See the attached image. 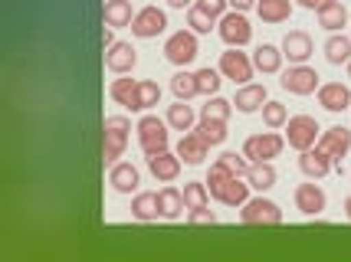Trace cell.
<instances>
[{"label": "cell", "instance_id": "cell-1", "mask_svg": "<svg viewBox=\"0 0 351 262\" xmlns=\"http://www.w3.org/2000/svg\"><path fill=\"white\" fill-rule=\"evenodd\" d=\"M128 131H132V122L125 115H108L106 118V125H102V157H106V164H115L125 155Z\"/></svg>", "mask_w": 351, "mask_h": 262}, {"label": "cell", "instance_id": "cell-2", "mask_svg": "<svg viewBox=\"0 0 351 262\" xmlns=\"http://www.w3.org/2000/svg\"><path fill=\"white\" fill-rule=\"evenodd\" d=\"M168 122H161L158 115H145L138 122V144L145 155H158V151H168Z\"/></svg>", "mask_w": 351, "mask_h": 262}, {"label": "cell", "instance_id": "cell-3", "mask_svg": "<svg viewBox=\"0 0 351 262\" xmlns=\"http://www.w3.org/2000/svg\"><path fill=\"white\" fill-rule=\"evenodd\" d=\"M319 135H322V128L312 115H292L289 122H286V141H289V148H295V151L315 148Z\"/></svg>", "mask_w": 351, "mask_h": 262}, {"label": "cell", "instance_id": "cell-4", "mask_svg": "<svg viewBox=\"0 0 351 262\" xmlns=\"http://www.w3.org/2000/svg\"><path fill=\"white\" fill-rule=\"evenodd\" d=\"M282 148H286V138L282 135H276L273 131H263V135H250L243 141V155L253 161V164H260V161H273V157L282 155Z\"/></svg>", "mask_w": 351, "mask_h": 262}, {"label": "cell", "instance_id": "cell-5", "mask_svg": "<svg viewBox=\"0 0 351 262\" xmlns=\"http://www.w3.org/2000/svg\"><path fill=\"white\" fill-rule=\"evenodd\" d=\"M279 86L292 95H312V92H319L322 82H319V73H315L312 66H306V62H292L289 69L282 73Z\"/></svg>", "mask_w": 351, "mask_h": 262}, {"label": "cell", "instance_id": "cell-6", "mask_svg": "<svg viewBox=\"0 0 351 262\" xmlns=\"http://www.w3.org/2000/svg\"><path fill=\"white\" fill-rule=\"evenodd\" d=\"M165 60L171 66H187V62L197 60V33L194 30H178L168 36L165 43Z\"/></svg>", "mask_w": 351, "mask_h": 262}, {"label": "cell", "instance_id": "cell-7", "mask_svg": "<svg viewBox=\"0 0 351 262\" xmlns=\"http://www.w3.org/2000/svg\"><path fill=\"white\" fill-rule=\"evenodd\" d=\"M240 220H243L246 226H279L282 223V210H279V203L266 200V197H253V200L243 203V210H240Z\"/></svg>", "mask_w": 351, "mask_h": 262}, {"label": "cell", "instance_id": "cell-8", "mask_svg": "<svg viewBox=\"0 0 351 262\" xmlns=\"http://www.w3.org/2000/svg\"><path fill=\"white\" fill-rule=\"evenodd\" d=\"M217 33H220V40H223L227 47H246V43H250V36H253V27H250V20H246L240 10H233V14L220 16Z\"/></svg>", "mask_w": 351, "mask_h": 262}, {"label": "cell", "instance_id": "cell-9", "mask_svg": "<svg viewBox=\"0 0 351 262\" xmlns=\"http://www.w3.org/2000/svg\"><path fill=\"white\" fill-rule=\"evenodd\" d=\"M220 73L233 79V82L246 86L253 79V73H256V66H253V60L246 53H240V47H230L227 53H220Z\"/></svg>", "mask_w": 351, "mask_h": 262}, {"label": "cell", "instance_id": "cell-10", "mask_svg": "<svg viewBox=\"0 0 351 262\" xmlns=\"http://www.w3.org/2000/svg\"><path fill=\"white\" fill-rule=\"evenodd\" d=\"M165 27H168V14L158 7H141L132 20V33L138 40H154L158 33H165Z\"/></svg>", "mask_w": 351, "mask_h": 262}, {"label": "cell", "instance_id": "cell-11", "mask_svg": "<svg viewBox=\"0 0 351 262\" xmlns=\"http://www.w3.org/2000/svg\"><path fill=\"white\" fill-rule=\"evenodd\" d=\"M106 66L115 73V76H125V73H132L138 66V49L132 43H122V40H115L112 47H106Z\"/></svg>", "mask_w": 351, "mask_h": 262}, {"label": "cell", "instance_id": "cell-12", "mask_svg": "<svg viewBox=\"0 0 351 262\" xmlns=\"http://www.w3.org/2000/svg\"><path fill=\"white\" fill-rule=\"evenodd\" d=\"M319 144L325 155L332 157V161H341V157L351 151V131L345 128V125H335V128H328V131H322L319 135Z\"/></svg>", "mask_w": 351, "mask_h": 262}, {"label": "cell", "instance_id": "cell-13", "mask_svg": "<svg viewBox=\"0 0 351 262\" xmlns=\"http://www.w3.org/2000/svg\"><path fill=\"white\" fill-rule=\"evenodd\" d=\"M181 155L174 151H158V155H148V170H152L154 181H161V184H171V181H178V174H181Z\"/></svg>", "mask_w": 351, "mask_h": 262}, {"label": "cell", "instance_id": "cell-14", "mask_svg": "<svg viewBox=\"0 0 351 262\" xmlns=\"http://www.w3.org/2000/svg\"><path fill=\"white\" fill-rule=\"evenodd\" d=\"M108 184L115 194H135L138 184H141V174H138L135 164H128V161H115L112 168H108Z\"/></svg>", "mask_w": 351, "mask_h": 262}, {"label": "cell", "instance_id": "cell-15", "mask_svg": "<svg viewBox=\"0 0 351 262\" xmlns=\"http://www.w3.org/2000/svg\"><path fill=\"white\" fill-rule=\"evenodd\" d=\"M292 197H295V210H302L306 216H319L325 210V203H328V197H325V190L319 184H299Z\"/></svg>", "mask_w": 351, "mask_h": 262}, {"label": "cell", "instance_id": "cell-16", "mask_svg": "<svg viewBox=\"0 0 351 262\" xmlns=\"http://www.w3.org/2000/svg\"><path fill=\"white\" fill-rule=\"evenodd\" d=\"M319 105L332 115L345 112V108H351V89L341 82H325V86H319Z\"/></svg>", "mask_w": 351, "mask_h": 262}, {"label": "cell", "instance_id": "cell-17", "mask_svg": "<svg viewBox=\"0 0 351 262\" xmlns=\"http://www.w3.org/2000/svg\"><path fill=\"white\" fill-rule=\"evenodd\" d=\"M299 170H302L306 177H312V181H319V177H325V174L332 170V157L315 144V148H308V151H299Z\"/></svg>", "mask_w": 351, "mask_h": 262}, {"label": "cell", "instance_id": "cell-18", "mask_svg": "<svg viewBox=\"0 0 351 262\" xmlns=\"http://www.w3.org/2000/svg\"><path fill=\"white\" fill-rule=\"evenodd\" d=\"M282 56L289 62H306L312 56V36L306 30H289L282 36Z\"/></svg>", "mask_w": 351, "mask_h": 262}, {"label": "cell", "instance_id": "cell-19", "mask_svg": "<svg viewBox=\"0 0 351 262\" xmlns=\"http://www.w3.org/2000/svg\"><path fill=\"white\" fill-rule=\"evenodd\" d=\"M315 14H319V27L328 33H338L348 23V7H345L341 0H325Z\"/></svg>", "mask_w": 351, "mask_h": 262}, {"label": "cell", "instance_id": "cell-20", "mask_svg": "<svg viewBox=\"0 0 351 262\" xmlns=\"http://www.w3.org/2000/svg\"><path fill=\"white\" fill-rule=\"evenodd\" d=\"M269 99H266V86H240V92H237V99H233V108L237 112H243V115H253V112H260L263 105H266Z\"/></svg>", "mask_w": 351, "mask_h": 262}, {"label": "cell", "instance_id": "cell-21", "mask_svg": "<svg viewBox=\"0 0 351 262\" xmlns=\"http://www.w3.org/2000/svg\"><path fill=\"white\" fill-rule=\"evenodd\" d=\"M282 47H273V43H263V47H256V53H253V66L260 69V73H266V76H273V73H279L282 69Z\"/></svg>", "mask_w": 351, "mask_h": 262}, {"label": "cell", "instance_id": "cell-22", "mask_svg": "<svg viewBox=\"0 0 351 262\" xmlns=\"http://www.w3.org/2000/svg\"><path fill=\"white\" fill-rule=\"evenodd\" d=\"M207 141L200 138L197 131L194 135H184L181 141H178V155H181L184 164H204V157H207Z\"/></svg>", "mask_w": 351, "mask_h": 262}, {"label": "cell", "instance_id": "cell-23", "mask_svg": "<svg viewBox=\"0 0 351 262\" xmlns=\"http://www.w3.org/2000/svg\"><path fill=\"white\" fill-rule=\"evenodd\" d=\"M106 27H132V20H135V10H132V0H106Z\"/></svg>", "mask_w": 351, "mask_h": 262}, {"label": "cell", "instance_id": "cell-24", "mask_svg": "<svg viewBox=\"0 0 351 262\" xmlns=\"http://www.w3.org/2000/svg\"><path fill=\"white\" fill-rule=\"evenodd\" d=\"M256 14L263 23H286L292 16V0H256Z\"/></svg>", "mask_w": 351, "mask_h": 262}, {"label": "cell", "instance_id": "cell-25", "mask_svg": "<svg viewBox=\"0 0 351 262\" xmlns=\"http://www.w3.org/2000/svg\"><path fill=\"white\" fill-rule=\"evenodd\" d=\"M161 102V89H158V82H152V79H141L138 82L135 95H132V112H148L152 105H158Z\"/></svg>", "mask_w": 351, "mask_h": 262}, {"label": "cell", "instance_id": "cell-26", "mask_svg": "<svg viewBox=\"0 0 351 262\" xmlns=\"http://www.w3.org/2000/svg\"><path fill=\"white\" fill-rule=\"evenodd\" d=\"M194 131H197L210 148H217V144L227 141V122H223V118H207V115H200V122L194 125Z\"/></svg>", "mask_w": 351, "mask_h": 262}, {"label": "cell", "instance_id": "cell-27", "mask_svg": "<svg viewBox=\"0 0 351 262\" xmlns=\"http://www.w3.org/2000/svg\"><path fill=\"white\" fill-rule=\"evenodd\" d=\"M158 210H161L165 220H178L181 210H187V203H184V190H174V187L158 190Z\"/></svg>", "mask_w": 351, "mask_h": 262}, {"label": "cell", "instance_id": "cell-28", "mask_svg": "<svg viewBox=\"0 0 351 262\" xmlns=\"http://www.w3.org/2000/svg\"><path fill=\"white\" fill-rule=\"evenodd\" d=\"M325 60L332 62V66H348L351 60V36H338V33H332L328 40H325Z\"/></svg>", "mask_w": 351, "mask_h": 262}, {"label": "cell", "instance_id": "cell-29", "mask_svg": "<svg viewBox=\"0 0 351 262\" xmlns=\"http://www.w3.org/2000/svg\"><path fill=\"white\" fill-rule=\"evenodd\" d=\"M276 168L269 164V161H260V164H250V170H246V181H250V187L253 190H269V187H276Z\"/></svg>", "mask_w": 351, "mask_h": 262}, {"label": "cell", "instance_id": "cell-30", "mask_svg": "<svg viewBox=\"0 0 351 262\" xmlns=\"http://www.w3.org/2000/svg\"><path fill=\"white\" fill-rule=\"evenodd\" d=\"M250 200V181L246 177H230V184L223 187V194H220V203H227V207H243Z\"/></svg>", "mask_w": 351, "mask_h": 262}, {"label": "cell", "instance_id": "cell-31", "mask_svg": "<svg viewBox=\"0 0 351 262\" xmlns=\"http://www.w3.org/2000/svg\"><path fill=\"white\" fill-rule=\"evenodd\" d=\"M165 122L174 128V131H191L194 128V108L187 105L184 99H178L174 105H168V118Z\"/></svg>", "mask_w": 351, "mask_h": 262}, {"label": "cell", "instance_id": "cell-32", "mask_svg": "<svg viewBox=\"0 0 351 262\" xmlns=\"http://www.w3.org/2000/svg\"><path fill=\"white\" fill-rule=\"evenodd\" d=\"M132 216L141 220V223H152L161 216L158 210V194H135V200H132Z\"/></svg>", "mask_w": 351, "mask_h": 262}, {"label": "cell", "instance_id": "cell-33", "mask_svg": "<svg viewBox=\"0 0 351 262\" xmlns=\"http://www.w3.org/2000/svg\"><path fill=\"white\" fill-rule=\"evenodd\" d=\"M230 177H237V174H233L223 161L210 164V170H207V181H204V184H207V190H210V197H214V200H220V194H223V187L230 184Z\"/></svg>", "mask_w": 351, "mask_h": 262}, {"label": "cell", "instance_id": "cell-34", "mask_svg": "<svg viewBox=\"0 0 351 262\" xmlns=\"http://www.w3.org/2000/svg\"><path fill=\"white\" fill-rule=\"evenodd\" d=\"M223 73L220 69H210V66H204V69H197L194 73V79H197V95H217V89H220V82H223Z\"/></svg>", "mask_w": 351, "mask_h": 262}, {"label": "cell", "instance_id": "cell-35", "mask_svg": "<svg viewBox=\"0 0 351 262\" xmlns=\"http://www.w3.org/2000/svg\"><path fill=\"white\" fill-rule=\"evenodd\" d=\"M171 92H174V99H194L197 95V79H194V73H174L171 76Z\"/></svg>", "mask_w": 351, "mask_h": 262}, {"label": "cell", "instance_id": "cell-36", "mask_svg": "<svg viewBox=\"0 0 351 262\" xmlns=\"http://www.w3.org/2000/svg\"><path fill=\"white\" fill-rule=\"evenodd\" d=\"M184 203H187V210L207 207V203H210V190H207V184H200V181L184 184Z\"/></svg>", "mask_w": 351, "mask_h": 262}, {"label": "cell", "instance_id": "cell-37", "mask_svg": "<svg viewBox=\"0 0 351 262\" xmlns=\"http://www.w3.org/2000/svg\"><path fill=\"white\" fill-rule=\"evenodd\" d=\"M214 20L217 16L207 14V10L197 7V3H194V7H187V27H191L194 33H210L214 30Z\"/></svg>", "mask_w": 351, "mask_h": 262}, {"label": "cell", "instance_id": "cell-38", "mask_svg": "<svg viewBox=\"0 0 351 262\" xmlns=\"http://www.w3.org/2000/svg\"><path fill=\"white\" fill-rule=\"evenodd\" d=\"M260 112H263L266 128H286V122H289V108L282 105V102H266Z\"/></svg>", "mask_w": 351, "mask_h": 262}, {"label": "cell", "instance_id": "cell-39", "mask_svg": "<svg viewBox=\"0 0 351 262\" xmlns=\"http://www.w3.org/2000/svg\"><path fill=\"white\" fill-rule=\"evenodd\" d=\"M135 89H138V82L135 79H115L112 86H108V95L119 102V105H132V95H135Z\"/></svg>", "mask_w": 351, "mask_h": 262}, {"label": "cell", "instance_id": "cell-40", "mask_svg": "<svg viewBox=\"0 0 351 262\" xmlns=\"http://www.w3.org/2000/svg\"><path fill=\"white\" fill-rule=\"evenodd\" d=\"M230 112H233V102L220 99V95H210V99H207V105L200 108V115H207V118H223V122L230 118Z\"/></svg>", "mask_w": 351, "mask_h": 262}, {"label": "cell", "instance_id": "cell-41", "mask_svg": "<svg viewBox=\"0 0 351 262\" xmlns=\"http://www.w3.org/2000/svg\"><path fill=\"white\" fill-rule=\"evenodd\" d=\"M217 161H223V164H227L233 174H240V177H246V170H250V164H253L243 151H240V155H237V151H227V155H220Z\"/></svg>", "mask_w": 351, "mask_h": 262}, {"label": "cell", "instance_id": "cell-42", "mask_svg": "<svg viewBox=\"0 0 351 262\" xmlns=\"http://www.w3.org/2000/svg\"><path fill=\"white\" fill-rule=\"evenodd\" d=\"M187 220H191L194 226H207V223L214 226V223H217V213H214V210H207V207H197V210H191V216H187Z\"/></svg>", "mask_w": 351, "mask_h": 262}, {"label": "cell", "instance_id": "cell-43", "mask_svg": "<svg viewBox=\"0 0 351 262\" xmlns=\"http://www.w3.org/2000/svg\"><path fill=\"white\" fill-rule=\"evenodd\" d=\"M197 7H204L207 14H214V16H223L230 7V0H197Z\"/></svg>", "mask_w": 351, "mask_h": 262}, {"label": "cell", "instance_id": "cell-44", "mask_svg": "<svg viewBox=\"0 0 351 262\" xmlns=\"http://www.w3.org/2000/svg\"><path fill=\"white\" fill-rule=\"evenodd\" d=\"M230 7H233V10H240V14H246L250 7H256V0H230Z\"/></svg>", "mask_w": 351, "mask_h": 262}, {"label": "cell", "instance_id": "cell-45", "mask_svg": "<svg viewBox=\"0 0 351 262\" xmlns=\"http://www.w3.org/2000/svg\"><path fill=\"white\" fill-rule=\"evenodd\" d=\"M295 3H299V7H306V10H319L325 0H295Z\"/></svg>", "mask_w": 351, "mask_h": 262}, {"label": "cell", "instance_id": "cell-46", "mask_svg": "<svg viewBox=\"0 0 351 262\" xmlns=\"http://www.w3.org/2000/svg\"><path fill=\"white\" fill-rule=\"evenodd\" d=\"M171 10H184V7H194V0H168Z\"/></svg>", "mask_w": 351, "mask_h": 262}, {"label": "cell", "instance_id": "cell-47", "mask_svg": "<svg viewBox=\"0 0 351 262\" xmlns=\"http://www.w3.org/2000/svg\"><path fill=\"white\" fill-rule=\"evenodd\" d=\"M345 213H348V220H351V197L345 200Z\"/></svg>", "mask_w": 351, "mask_h": 262}, {"label": "cell", "instance_id": "cell-48", "mask_svg": "<svg viewBox=\"0 0 351 262\" xmlns=\"http://www.w3.org/2000/svg\"><path fill=\"white\" fill-rule=\"evenodd\" d=\"M348 79H351V60H348Z\"/></svg>", "mask_w": 351, "mask_h": 262}]
</instances>
